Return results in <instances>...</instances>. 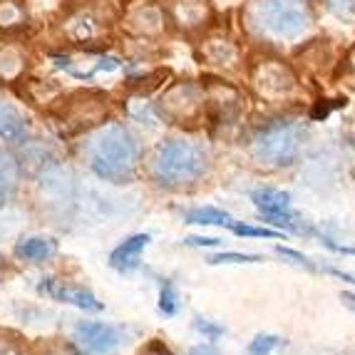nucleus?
Here are the masks:
<instances>
[{
	"label": "nucleus",
	"instance_id": "1",
	"mask_svg": "<svg viewBox=\"0 0 355 355\" xmlns=\"http://www.w3.org/2000/svg\"><path fill=\"white\" fill-rule=\"evenodd\" d=\"M89 166L97 177L114 184H127L135 177L139 144L122 125H110L92 135L85 144Z\"/></svg>",
	"mask_w": 355,
	"mask_h": 355
},
{
	"label": "nucleus",
	"instance_id": "2",
	"mask_svg": "<svg viewBox=\"0 0 355 355\" xmlns=\"http://www.w3.org/2000/svg\"><path fill=\"white\" fill-rule=\"evenodd\" d=\"M249 18L266 35L296 40L311 25V6L308 0H251Z\"/></svg>",
	"mask_w": 355,
	"mask_h": 355
},
{
	"label": "nucleus",
	"instance_id": "3",
	"mask_svg": "<svg viewBox=\"0 0 355 355\" xmlns=\"http://www.w3.org/2000/svg\"><path fill=\"white\" fill-rule=\"evenodd\" d=\"M207 152L189 139H172L159 147L152 162V177L164 187L191 184L207 172Z\"/></svg>",
	"mask_w": 355,
	"mask_h": 355
},
{
	"label": "nucleus",
	"instance_id": "4",
	"mask_svg": "<svg viewBox=\"0 0 355 355\" xmlns=\"http://www.w3.org/2000/svg\"><path fill=\"white\" fill-rule=\"evenodd\" d=\"M251 152L261 164H291L301 152V127H296L293 122H273L254 137Z\"/></svg>",
	"mask_w": 355,
	"mask_h": 355
},
{
	"label": "nucleus",
	"instance_id": "5",
	"mask_svg": "<svg viewBox=\"0 0 355 355\" xmlns=\"http://www.w3.org/2000/svg\"><path fill=\"white\" fill-rule=\"evenodd\" d=\"M75 343L87 355H110L125 343V333L110 323L89 320L75 328Z\"/></svg>",
	"mask_w": 355,
	"mask_h": 355
},
{
	"label": "nucleus",
	"instance_id": "6",
	"mask_svg": "<svg viewBox=\"0 0 355 355\" xmlns=\"http://www.w3.org/2000/svg\"><path fill=\"white\" fill-rule=\"evenodd\" d=\"M254 83L266 97H284V95H288V92H293L296 77H293V72H291L284 62L268 60V62H261V65L256 67Z\"/></svg>",
	"mask_w": 355,
	"mask_h": 355
},
{
	"label": "nucleus",
	"instance_id": "7",
	"mask_svg": "<svg viewBox=\"0 0 355 355\" xmlns=\"http://www.w3.org/2000/svg\"><path fill=\"white\" fill-rule=\"evenodd\" d=\"M37 291H40L42 296L48 298H55V301H62V303H70V306H77L83 308V311H102V303L97 301L89 291L80 288V286H72V284H65V281L60 279H42L37 284Z\"/></svg>",
	"mask_w": 355,
	"mask_h": 355
},
{
	"label": "nucleus",
	"instance_id": "8",
	"mask_svg": "<svg viewBox=\"0 0 355 355\" xmlns=\"http://www.w3.org/2000/svg\"><path fill=\"white\" fill-rule=\"evenodd\" d=\"M169 12L179 28H199L209 20L211 8L207 0H169Z\"/></svg>",
	"mask_w": 355,
	"mask_h": 355
},
{
	"label": "nucleus",
	"instance_id": "9",
	"mask_svg": "<svg viewBox=\"0 0 355 355\" xmlns=\"http://www.w3.org/2000/svg\"><path fill=\"white\" fill-rule=\"evenodd\" d=\"M152 241L149 234H135L127 241H122L117 249L110 256V266L117 268V271H132V268L139 266V256L147 249V243Z\"/></svg>",
	"mask_w": 355,
	"mask_h": 355
},
{
	"label": "nucleus",
	"instance_id": "10",
	"mask_svg": "<svg viewBox=\"0 0 355 355\" xmlns=\"http://www.w3.org/2000/svg\"><path fill=\"white\" fill-rule=\"evenodd\" d=\"M25 135H28V125H25L23 114L12 105L0 100V139L18 144L25 139Z\"/></svg>",
	"mask_w": 355,
	"mask_h": 355
},
{
	"label": "nucleus",
	"instance_id": "11",
	"mask_svg": "<svg viewBox=\"0 0 355 355\" xmlns=\"http://www.w3.org/2000/svg\"><path fill=\"white\" fill-rule=\"evenodd\" d=\"M58 251V241L42 236H28L15 243V256L20 261H45Z\"/></svg>",
	"mask_w": 355,
	"mask_h": 355
},
{
	"label": "nucleus",
	"instance_id": "12",
	"mask_svg": "<svg viewBox=\"0 0 355 355\" xmlns=\"http://www.w3.org/2000/svg\"><path fill=\"white\" fill-rule=\"evenodd\" d=\"M251 202L259 207L261 214H288L291 196L281 189H256L251 194Z\"/></svg>",
	"mask_w": 355,
	"mask_h": 355
},
{
	"label": "nucleus",
	"instance_id": "13",
	"mask_svg": "<svg viewBox=\"0 0 355 355\" xmlns=\"http://www.w3.org/2000/svg\"><path fill=\"white\" fill-rule=\"evenodd\" d=\"M18 189V162L8 152H0V207H6Z\"/></svg>",
	"mask_w": 355,
	"mask_h": 355
},
{
	"label": "nucleus",
	"instance_id": "14",
	"mask_svg": "<svg viewBox=\"0 0 355 355\" xmlns=\"http://www.w3.org/2000/svg\"><path fill=\"white\" fill-rule=\"evenodd\" d=\"M162 20H164V15L157 6H142L130 15L132 28L139 30V33H159Z\"/></svg>",
	"mask_w": 355,
	"mask_h": 355
},
{
	"label": "nucleus",
	"instance_id": "15",
	"mask_svg": "<svg viewBox=\"0 0 355 355\" xmlns=\"http://www.w3.org/2000/svg\"><path fill=\"white\" fill-rule=\"evenodd\" d=\"M187 224H199V226H231V216L221 209L214 207H202L187 214Z\"/></svg>",
	"mask_w": 355,
	"mask_h": 355
},
{
	"label": "nucleus",
	"instance_id": "16",
	"mask_svg": "<svg viewBox=\"0 0 355 355\" xmlns=\"http://www.w3.org/2000/svg\"><path fill=\"white\" fill-rule=\"evenodd\" d=\"M25 20V6L20 0H0V28H15Z\"/></svg>",
	"mask_w": 355,
	"mask_h": 355
},
{
	"label": "nucleus",
	"instance_id": "17",
	"mask_svg": "<svg viewBox=\"0 0 355 355\" xmlns=\"http://www.w3.org/2000/svg\"><path fill=\"white\" fill-rule=\"evenodd\" d=\"M67 33H70L72 37H77V40H85V37L95 35V18L87 15V12H77L75 18L70 20V25H67Z\"/></svg>",
	"mask_w": 355,
	"mask_h": 355
},
{
	"label": "nucleus",
	"instance_id": "18",
	"mask_svg": "<svg viewBox=\"0 0 355 355\" xmlns=\"http://www.w3.org/2000/svg\"><path fill=\"white\" fill-rule=\"evenodd\" d=\"M179 308V296L172 281H162V293H159V311L164 315H174Z\"/></svg>",
	"mask_w": 355,
	"mask_h": 355
},
{
	"label": "nucleus",
	"instance_id": "19",
	"mask_svg": "<svg viewBox=\"0 0 355 355\" xmlns=\"http://www.w3.org/2000/svg\"><path fill=\"white\" fill-rule=\"evenodd\" d=\"M326 6L338 20H355V0H326Z\"/></svg>",
	"mask_w": 355,
	"mask_h": 355
},
{
	"label": "nucleus",
	"instance_id": "20",
	"mask_svg": "<svg viewBox=\"0 0 355 355\" xmlns=\"http://www.w3.org/2000/svg\"><path fill=\"white\" fill-rule=\"evenodd\" d=\"M236 236H263V239H284V231H273V229H256V226H241V224H231L229 226Z\"/></svg>",
	"mask_w": 355,
	"mask_h": 355
},
{
	"label": "nucleus",
	"instance_id": "21",
	"mask_svg": "<svg viewBox=\"0 0 355 355\" xmlns=\"http://www.w3.org/2000/svg\"><path fill=\"white\" fill-rule=\"evenodd\" d=\"M281 345V338L276 336H259L251 340L249 345V353L251 355H268L271 350H276Z\"/></svg>",
	"mask_w": 355,
	"mask_h": 355
},
{
	"label": "nucleus",
	"instance_id": "22",
	"mask_svg": "<svg viewBox=\"0 0 355 355\" xmlns=\"http://www.w3.org/2000/svg\"><path fill=\"white\" fill-rule=\"evenodd\" d=\"M259 261L263 259L256 254H219V256H211L209 263H259Z\"/></svg>",
	"mask_w": 355,
	"mask_h": 355
},
{
	"label": "nucleus",
	"instance_id": "23",
	"mask_svg": "<svg viewBox=\"0 0 355 355\" xmlns=\"http://www.w3.org/2000/svg\"><path fill=\"white\" fill-rule=\"evenodd\" d=\"M279 254H281V256H288V259H293V261H296V263H301V266H306L308 271H313V268H315L313 263H311V261H308L303 254H298V251H291V249H284V246H281Z\"/></svg>",
	"mask_w": 355,
	"mask_h": 355
},
{
	"label": "nucleus",
	"instance_id": "24",
	"mask_svg": "<svg viewBox=\"0 0 355 355\" xmlns=\"http://www.w3.org/2000/svg\"><path fill=\"white\" fill-rule=\"evenodd\" d=\"M196 328H199V331H202V333H207L209 338H216V336H221V333H224L219 326H211L209 320H202V318L196 320Z\"/></svg>",
	"mask_w": 355,
	"mask_h": 355
},
{
	"label": "nucleus",
	"instance_id": "25",
	"mask_svg": "<svg viewBox=\"0 0 355 355\" xmlns=\"http://www.w3.org/2000/svg\"><path fill=\"white\" fill-rule=\"evenodd\" d=\"M184 243H189V246H219V239H204V236H189Z\"/></svg>",
	"mask_w": 355,
	"mask_h": 355
},
{
	"label": "nucleus",
	"instance_id": "26",
	"mask_svg": "<svg viewBox=\"0 0 355 355\" xmlns=\"http://www.w3.org/2000/svg\"><path fill=\"white\" fill-rule=\"evenodd\" d=\"M0 355H18L8 343H0Z\"/></svg>",
	"mask_w": 355,
	"mask_h": 355
},
{
	"label": "nucleus",
	"instance_id": "27",
	"mask_svg": "<svg viewBox=\"0 0 355 355\" xmlns=\"http://www.w3.org/2000/svg\"><path fill=\"white\" fill-rule=\"evenodd\" d=\"M343 298H345V303H348V306H350V308H353V311H355V296H350V293H345Z\"/></svg>",
	"mask_w": 355,
	"mask_h": 355
},
{
	"label": "nucleus",
	"instance_id": "28",
	"mask_svg": "<svg viewBox=\"0 0 355 355\" xmlns=\"http://www.w3.org/2000/svg\"><path fill=\"white\" fill-rule=\"evenodd\" d=\"M162 355H166V353H162Z\"/></svg>",
	"mask_w": 355,
	"mask_h": 355
}]
</instances>
